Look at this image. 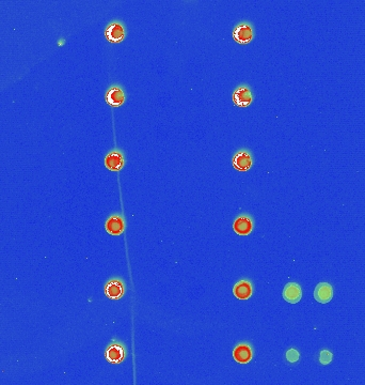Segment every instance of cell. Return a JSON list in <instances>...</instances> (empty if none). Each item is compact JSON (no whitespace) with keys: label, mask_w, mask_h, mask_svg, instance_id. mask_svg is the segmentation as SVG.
Masks as SVG:
<instances>
[{"label":"cell","mask_w":365,"mask_h":385,"mask_svg":"<svg viewBox=\"0 0 365 385\" xmlns=\"http://www.w3.org/2000/svg\"><path fill=\"white\" fill-rule=\"evenodd\" d=\"M127 352L125 346L119 342H112L106 349L105 357L111 364H121L126 358Z\"/></svg>","instance_id":"cell-1"},{"label":"cell","mask_w":365,"mask_h":385,"mask_svg":"<svg viewBox=\"0 0 365 385\" xmlns=\"http://www.w3.org/2000/svg\"><path fill=\"white\" fill-rule=\"evenodd\" d=\"M125 293V284L120 278H112L105 286V295L111 300H120Z\"/></svg>","instance_id":"cell-2"},{"label":"cell","mask_w":365,"mask_h":385,"mask_svg":"<svg viewBox=\"0 0 365 385\" xmlns=\"http://www.w3.org/2000/svg\"><path fill=\"white\" fill-rule=\"evenodd\" d=\"M233 357L239 364H248L253 357L252 348L249 344H238L233 350Z\"/></svg>","instance_id":"cell-3"},{"label":"cell","mask_w":365,"mask_h":385,"mask_svg":"<svg viewBox=\"0 0 365 385\" xmlns=\"http://www.w3.org/2000/svg\"><path fill=\"white\" fill-rule=\"evenodd\" d=\"M106 231L110 233L111 236H120L123 233L125 229V223L124 218L120 214H113L111 215L105 224Z\"/></svg>","instance_id":"cell-4"},{"label":"cell","mask_w":365,"mask_h":385,"mask_svg":"<svg viewBox=\"0 0 365 385\" xmlns=\"http://www.w3.org/2000/svg\"><path fill=\"white\" fill-rule=\"evenodd\" d=\"M105 37L111 43H119L125 38V29L119 21H113L106 28Z\"/></svg>","instance_id":"cell-5"},{"label":"cell","mask_w":365,"mask_h":385,"mask_svg":"<svg viewBox=\"0 0 365 385\" xmlns=\"http://www.w3.org/2000/svg\"><path fill=\"white\" fill-rule=\"evenodd\" d=\"M125 164L123 154L117 150L111 151L105 157V166L111 171H120Z\"/></svg>","instance_id":"cell-6"},{"label":"cell","mask_w":365,"mask_h":385,"mask_svg":"<svg viewBox=\"0 0 365 385\" xmlns=\"http://www.w3.org/2000/svg\"><path fill=\"white\" fill-rule=\"evenodd\" d=\"M233 102L238 107H248L252 102L250 89L246 86L237 88L233 95Z\"/></svg>","instance_id":"cell-7"},{"label":"cell","mask_w":365,"mask_h":385,"mask_svg":"<svg viewBox=\"0 0 365 385\" xmlns=\"http://www.w3.org/2000/svg\"><path fill=\"white\" fill-rule=\"evenodd\" d=\"M333 297V289L330 284L321 283L316 286L314 291V298L322 304H327Z\"/></svg>","instance_id":"cell-8"},{"label":"cell","mask_w":365,"mask_h":385,"mask_svg":"<svg viewBox=\"0 0 365 385\" xmlns=\"http://www.w3.org/2000/svg\"><path fill=\"white\" fill-rule=\"evenodd\" d=\"M234 231L239 236H248L253 229L252 219L247 215H240L234 220Z\"/></svg>","instance_id":"cell-9"},{"label":"cell","mask_w":365,"mask_h":385,"mask_svg":"<svg viewBox=\"0 0 365 385\" xmlns=\"http://www.w3.org/2000/svg\"><path fill=\"white\" fill-rule=\"evenodd\" d=\"M124 101H125V95L123 90L119 86L110 87L107 93H106V102H107L110 106L120 107L121 105H123Z\"/></svg>","instance_id":"cell-10"},{"label":"cell","mask_w":365,"mask_h":385,"mask_svg":"<svg viewBox=\"0 0 365 385\" xmlns=\"http://www.w3.org/2000/svg\"><path fill=\"white\" fill-rule=\"evenodd\" d=\"M233 38L239 44L249 43L253 38L252 28L247 24H240L234 29Z\"/></svg>","instance_id":"cell-11"},{"label":"cell","mask_w":365,"mask_h":385,"mask_svg":"<svg viewBox=\"0 0 365 385\" xmlns=\"http://www.w3.org/2000/svg\"><path fill=\"white\" fill-rule=\"evenodd\" d=\"M302 297L301 287L296 283H288L283 290V298L290 304H296Z\"/></svg>","instance_id":"cell-12"},{"label":"cell","mask_w":365,"mask_h":385,"mask_svg":"<svg viewBox=\"0 0 365 385\" xmlns=\"http://www.w3.org/2000/svg\"><path fill=\"white\" fill-rule=\"evenodd\" d=\"M233 166L236 170L247 171L252 166V157L247 151H239L233 158Z\"/></svg>","instance_id":"cell-13"},{"label":"cell","mask_w":365,"mask_h":385,"mask_svg":"<svg viewBox=\"0 0 365 385\" xmlns=\"http://www.w3.org/2000/svg\"><path fill=\"white\" fill-rule=\"evenodd\" d=\"M252 284L249 281H246V279L239 281L233 287V293L235 298L238 300H248L252 296Z\"/></svg>","instance_id":"cell-14"},{"label":"cell","mask_w":365,"mask_h":385,"mask_svg":"<svg viewBox=\"0 0 365 385\" xmlns=\"http://www.w3.org/2000/svg\"><path fill=\"white\" fill-rule=\"evenodd\" d=\"M299 357H300L299 352L297 351L296 349L291 348L286 352V358H287L289 363H297V361L299 360Z\"/></svg>","instance_id":"cell-15"},{"label":"cell","mask_w":365,"mask_h":385,"mask_svg":"<svg viewBox=\"0 0 365 385\" xmlns=\"http://www.w3.org/2000/svg\"><path fill=\"white\" fill-rule=\"evenodd\" d=\"M332 360V353L328 350H323L320 354V361L323 365H328Z\"/></svg>","instance_id":"cell-16"}]
</instances>
